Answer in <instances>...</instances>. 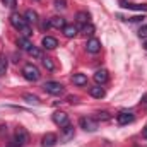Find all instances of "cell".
Listing matches in <instances>:
<instances>
[{"label":"cell","instance_id":"6da1fadb","mask_svg":"<svg viewBox=\"0 0 147 147\" xmlns=\"http://www.w3.org/2000/svg\"><path fill=\"white\" fill-rule=\"evenodd\" d=\"M10 24H12L17 31H21L24 38H29V36H31V33H33V31H31V28H29V22L24 19V16H19L17 12L10 14Z\"/></svg>","mask_w":147,"mask_h":147},{"label":"cell","instance_id":"7a4b0ae2","mask_svg":"<svg viewBox=\"0 0 147 147\" xmlns=\"http://www.w3.org/2000/svg\"><path fill=\"white\" fill-rule=\"evenodd\" d=\"M22 75H24V79L29 80V82H36V80H39V77H41L39 69H38L36 65H33V63H26V65L22 67Z\"/></svg>","mask_w":147,"mask_h":147},{"label":"cell","instance_id":"3957f363","mask_svg":"<svg viewBox=\"0 0 147 147\" xmlns=\"http://www.w3.org/2000/svg\"><path fill=\"white\" fill-rule=\"evenodd\" d=\"M43 89L48 92V94H51V96H60V94H63V86L60 84V82H55V80H48V82H45V86H43Z\"/></svg>","mask_w":147,"mask_h":147},{"label":"cell","instance_id":"277c9868","mask_svg":"<svg viewBox=\"0 0 147 147\" xmlns=\"http://www.w3.org/2000/svg\"><path fill=\"white\" fill-rule=\"evenodd\" d=\"M79 125L80 128H84L86 132H96L98 130V121L94 118H89V116H82L79 120Z\"/></svg>","mask_w":147,"mask_h":147},{"label":"cell","instance_id":"5b68a950","mask_svg":"<svg viewBox=\"0 0 147 147\" xmlns=\"http://www.w3.org/2000/svg\"><path fill=\"white\" fill-rule=\"evenodd\" d=\"M134 120H135V115H134V111L121 110L118 115H116V121H118V125H128V123H132Z\"/></svg>","mask_w":147,"mask_h":147},{"label":"cell","instance_id":"8992f818","mask_svg":"<svg viewBox=\"0 0 147 147\" xmlns=\"http://www.w3.org/2000/svg\"><path fill=\"white\" fill-rule=\"evenodd\" d=\"M120 7L128 9V10H139V12H147V3H134L128 0H118Z\"/></svg>","mask_w":147,"mask_h":147},{"label":"cell","instance_id":"52a82bcc","mask_svg":"<svg viewBox=\"0 0 147 147\" xmlns=\"http://www.w3.org/2000/svg\"><path fill=\"white\" fill-rule=\"evenodd\" d=\"M29 142V134H28V130L26 128H22V127H19L17 130H16V144L19 147L26 146Z\"/></svg>","mask_w":147,"mask_h":147},{"label":"cell","instance_id":"ba28073f","mask_svg":"<svg viewBox=\"0 0 147 147\" xmlns=\"http://www.w3.org/2000/svg\"><path fill=\"white\" fill-rule=\"evenodd\" d=\"M53 121L62 128V127L69 125V115L63 113V111H55V113H53Z\"/></svg>","mask_w":147,"mask_h":147},{"label":"cell","instance_id":"9c48e42d","mask_svg":"<svg viewBox=\"0 0 147 147\" xmlns=\"http://www.w3.org/2000/svg\"><path fill=\"white\" fill-rule=\"evenodd\" d=\"M86 50L89 51V53H99L101 51V41L99 39H96V38H91L89 41H87V45H86Z\"/></svg>","mask_w":147,"mask_h":147},{"label":"cell","instance_id":"30bf717a","mask_svg":"<svg viewBox=\"0 0 147 147\" xmlns=\"http://www.w3.org/2000/svg\"><path fill=\"white\" fill-rule=\"evenodd\" d=\"M41 45L46 50H55L58 46V41H57V38H53V36H45L41 39Z\"/></svg>","mask_w":147,"mask_h":147},{"label":"cell","instance_id":"8fae6325","mask_svg":"<svg viewBox=\"0 0 147 147\" xmlns=\"http://www.w3.org/2000/svg\"><path fill=\"white\" fill-rule=\"evenodd\" d=\"M57 142H58V139H57L55 134H46V135H43V139H41V146L43 147H53Z\"/></svg>","mask_w":147,"mask_h":147},{"label":"cell","instance_id":"7c38bea8","mask_svg":"<svg viewBox=\"0 0 147 147\" xmlns=\"http://www.w3.org/2000/svg\"><path fill=\"white\" fill-rule=\"evenodd\" d=\"M50 26H51V28H55V29H63V28L67 26V22H65V19H63V17L55 16V17H51V19H50Z\"/></svg>","mask_w":147,"mask_h":147},{"label":"cell","instance_id":"4fadbf2b","mask_svg":"<svg viewBox=\"0 0 147 147\" xmlns=\"http://www.w3.org/2000/svg\"><path fill=\"white\" fill-rule=\"evenodd\" d=\"M94 80H96V84H105L108 80V70H105V69L96 70L94 72Z\"/></svg>","mask_w":147,"mask_h":147},{"label":"cell","instance_id":"5bb4252c","mask_svg":"<svg viewBox=\"0 0 147 147\" xmlns=\"http://www.w3.org/2000/svg\"><path fill=\"white\" fill-rule=\"evenodd\" d=\"M89 94H91L92 98H96V99H101V98H105V96H106V92H105V89H103L101 86L91 87V89H89Z\"/></svg>","mask_w":147,"mask_h":147},{"label":"cell","instance_id":"9a60e30c","mask_svg":"<svg viewBox=\"0 0 147 147\" xmlns=\"http://www.w3.org/2000/svg\"><path fill=\"white\" fill-rule=\"evenodd\" d=\"M75 19H77V22H79V24H87V22H89V19H91V16H89V12L80 10V12H77Z\"/></svg>","mask_w":147,"mask_h":147},{"label":"cell","instance_id":"2e32d148","mask_svg":"<svg viewBox=\"0 0 147 147\" xmlns=\"http://www.w3.org/2000/svg\"><path fill=\"white\" fill-rule=\"evenodd\" d=\"M17 46H19L21 50H26V51H28V50H29V48L33 46V43L29 41V38H24V36H21L19 39H17Z\"/></svg>","mask_w":147,"mask_h":147},{"label":"cell","instance_id":"e0dca14e","mask_svg":"<svg viewBox=\"0 0 147 147\" xmlns=\"http://www.w3.org/2000/svg\"><path fill=\"white\" fill-rule=\"evenodd\" d=\"M72 82L75 86H86V84H87V77H86L84 74H75L72 77Z\"/></svg>","mask_w":147,"mask_h":147},{"label":"cell","instance_id":"ac0fdd59","mask_svg":"<svg viewBox=\"0 0 147 147\" xmlns=\"http://www.w3.org/2000/svg\"><path fill=\"white\" fill-rule=\"evenodd\" d=\"M24 19H26L29 24H36V22H38V14L34 12V10H31V9H29V10H26Z\"/></svg>","mask_w":147,"mask_h":147},{"label":"cell","instance_id":"d6986e66","mask_svg":"<svg viewBox=\"0 0 147 147\" xmlns=\"http://www.w3.org/2000/svg\"><path fill=\"white\" fill-rule=\"evenodd\" d=\"M62 31H63V34H65L67 38H74L75 34H77V26H74V24H67Z\"/></svg>","mask_w":147,"mask_h":147},{"label":"cell","instance_id":"ffe728a7","mask_svg":"<svg viewBox=\"0 0 147 147\" xmlns=\"http://www.w3.org/2000/svg\"><path fill=\"white\" fill-rule=\"evenodd\" d=\"M5 72H7V57L0 53V75H5Z\"/></svg>","mask_w":147,"mask_h":147},{"label":"cell","instance_id":"44dd1931","mask_svg":"<svg viewBox=\"0 0 147 147\" xmlns=\"http://www.w3.org/2000/svg\"><path fill=\"white\" fill-rule=\"evenodd\" d=\"M80 31L86 34V36H91L92 33H94V26L91 24V22H87V24H82V28H80Z\"/></svg>","mask_w":147,"mask_h":147},{"label":"cell","instance_id":"7402d4cb","mask_svg":"<svg viewBox=\"0 0 147 147\" xmlns=\"http://www.w3.org/2000/svg\"><path fill=\"white\" fill-rule=\"evenodd\" d=\"M43 65H45V69H46V70H50V72H53V70H55V63H53V60H51V58H48V57H45V58H43Z\"/></svg>","mask_w":147,"mask_h":147},{"label":"cell","instance_id":"603a6c76","mask_svg":"<svg viewBox=\"0 0 147 147\" xmlns=\"http://www.w3.org/2000/svg\"><path fill=\"white\" fill-rule=\"evenodd\" d=\"M24 101H28L31 105H39V98L34 94H24Z\"/></svg>","mask_w":147,"mask_h":147},{"label":"cell","instance_id":"cb8c5ba5","mask_svg":"<svg viewBox=\"0 0 147 147\" xmlns=\"http://www.w3.org/2000/svg\"><path fill=\"white\" fill-rule=\"evenodd\" d=\"M62 130H63V134H65V139H70L74 135V127L69 123V125H65V127H62Z\"/></svg>","mask_w":147,"mask_h":147},{"label":"cell","instance_id":"d4e9b609","mask_svg":"<svg viewBox=\"0 0 147 147\" xmlns=\"http://www.w3.org/2000/svg\"><path fill=\"white\" fill-rule=\"evenodd\" d=\"M28 53H29L33 58H41V50L36 48V46H31V48L28 50Z\"/></svg>","mask_w":147,"mask_h":147},{"label":"cell","instance_id":"484cf974","mask_svg":"<svg viewBox=\"0 0 147 147\" xmlns=\"http://www.w3.org/2000/svg\"><path fill=\"white\" fill-rule=\"evenodd\" d=\"M53 5L57 9H65L67 7V0H53Z\"/></svg>","mask_w":147,"mask_h":147},{"label":"cell","instance_id":"4316f807","mask_svg":"<svg viewBox=\"0 0 147 147\" xmlns=\"http://www.w3.org/2000/svg\"><path fill=\"white\" fill-rule=\"evenodd\" d=\"M96 118H98V120H103V121H106V120H110L111 116H110V113H106V111H99Z\"/></svg>","mask_w":147,"mask_h":147},{"label":"cell","instance_id":"83f0119b","mask_svg":"<svg viewBox=\"0 0 147 147\" xmlns=\"http://www.w3.org/2000/svg\"><path fill=\"white\" fill-rule=\"evenodd\" d=\"M2 2H3V5L9 7V9H14V7L17 5V0H2Z\"/></svg>","mask_w":147,"mask_h":147},{"label":"cell","instance_id":"f1b7e54d","mask_svg":"<svg viewBox=\"0 0 147 147\" xmlns=\"http://www.w3.org/2000/svg\"><path fill=\"white\" fill-rule=\"evenodd\" d=\"M139 36H140V38H144V39L147 38V24L140 26V29H139Z\"/></svg>","mask_w":147,"mask_h":147},{"label":"cell","instance_id":"f546056e","mask_svg":"<svg viewBox=\"0 0 147 147\" xmlns=\"http://www.w3.org/2000/svg\"><path fill=\"white\" fill-rule=\"evenodd\" d=\"M142 19H144V16H142V17H140V16H134V17H130L128 21H130V22H139V21H142Z\"/></svg>","mask_w":147,"mask_h":147},{"label":"cell","instance_id":"4dcf8cb0","mask_svg":"<svg viewBox=\"0 0 147 147\" xmlns=\"http://www.w3.org/2000/svg\"><path fill=\"white\" fill-rule=\"evenodd\" d=\"M140 105H142V106H147V94H144V96H142V99H140Z\"/></svg>","mask_w":147,"mask_h":147},{"label":"cell","instance_id":"1f68e13d","mask_svg":"<svg viewBox=\"0 0 147 147\" xmlns=\"http://www.w3.org/2000/svg\"><path fill=\"white\" fill-rule=\"evenodd\" d=\"M69 101H70V103H77V101H79V98H77V96H70V98H69Z\"/></svg>","mask_w":147,"mask_h":147},{"label":"cell","instance_id":"d6a6232c","mask_svg":"<svg viewBox=\"0 0 147 147\" xmlns=\"http://www.w3.org/2000/svg\"><path fill=\"white\" fill-rule=\"evenodd\" d=\"M3 134H7V127H0V135H3Z\"/></svg>","mask_w":147,"mask_h":147},{"label":"cell","instance_id":"836d02e7","mask_svg":"<svg viewBox=\"0 0 147 147\" xmlns=\"http://www.w3.org/2000/svg\"><path fill=\"white\" fill-rule=\"evenodd\" d=\"M142 137H144V139H147V127L142 130Z\"/></svg>","mask_w":147,"mask_h":147},{"label":"cell","instance_id":"e575fe53","mask_svg":"<svg viewBox=\"0 0 147 147\" xmlns=\"http://www.w3.org/2000/svg\"><path fill=\"white\" fill-rule=\"evenodd\" d=\"M9 147H19V146H17V144H14V146H9Z\"/></svg>","mask_w":147,"mask_h":147},{"label":"cell","instance_id":"d590c367","mask_svg":"<svg viewBox=\"0 0 147 147\" xmlns=\"http://www.w3.org/2000/svg\"><path fill=\"white\" fill-rule=\"evenodd\" d=\"M144 48H146V50H147V43H146V45H144Z\"/></svg>","mask_w":147,"mask_h":147}]
</instances>
